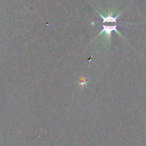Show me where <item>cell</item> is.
<instances>
[{
    "label": "cell",
    "instance_id": "obj_1",
    "mask_svg": "<svg viewBox=\"0 0 146 146\" xmlns=\"http://www.w3.org/2000/svg\"><path fill=\"white\" fill-rule=\"evenodd\" d=\"M118 25H113V26H109V25H103L102 26V30L100 32V34H99V35H102V34H104L105 35H106V37H107V39H108V41H110V37H111V34H112V32H116L119 36H121L122 37V35H121V34L118 31Z\"/></svg>",
    "mask_w": 146,
    "mask_h": 146
},
{
    "label": "cell",
    "instance_id": "obj_2",
    "mask_svg": "<svg viewBox=\"0 0 146 146\" xmlns=\"http://www.w3.org/2000/svg\"><path fill=\"white\" fill-rule=\"evenodd\" d=\"M98 13H99V12H98ZM99 16H100V17L102 19V23H117L118 18L119 17L120 14H119V15H117V16H113V15L109 14V15H108V16L105 17V16H103L102 14L99 13Z\"/></svg>",
    "mask_w": 146,
    "mask_h": 146
}]
</instances>
